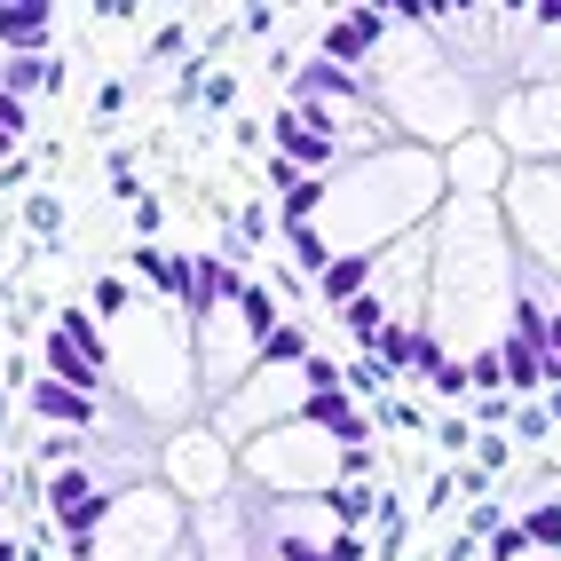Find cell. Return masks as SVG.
<instances>
[{
  "instance_id": "cell-1",
  "label": "cell",
  "mask_w": 561,
  "mask_h": 561,
  "mask_svg": "<svg viewBox=\"0 0 561 561\" xmlns=\"http://www.w3.org/2000/svg\"><path fill=\"white\" fill-rule=\"evenodd\" d=\"M48 380H64L71 396L103 388V332H95L88 309H64V324L48 332Z\"/></svg>"
},
{
  "instance_id": "cell-2",
  "label": "cell",
  "mask_w": 561,
  "mask_h": 561,
  "mask_svg": "<svg viewBox=\"0 0 561 561\" xmlns=\"http://www.w3.org/2000/svg\"><path fill=\"white\" fill-rule=\"evenodd\" d=\"M324 459H341V451L317 443L309 420L293 427V435H261L253 443V474H270V482H324Z\"/></svg>"
},
{
  "instance_id": "cell-3",
  "label": "cell",
  "mask_w": 561,
  "mask_h": 561,
  "mask_svg": "<svg viewBox=\"0 0 561 561\" xmlns=\"http://www.w3.org/2000/svg\"><path fill=\"white\" fill-rule=\"evenodd\" d=\"M388 24H396L388 9H348L341 24H324V64H341V71H348V64H364L371 48L388 41Z\"/></svg>"
},
{
  "instance_id": "cell-4",
  "label": "cell",
  "mask_w": 561,
  "mask_h": 561,
  "mask_svg": "<svg viewBox=\"0 0 561 561\" xmlns=\"http://www.w3.org/2000/svg\"><path fill=\"white\" fill-rule=\"evenodd\" d=\"M48 24H56L48 0H0V48L41 56V48H48Z\"/></svg>"
},
{
  "instance_id": "cell-5",
  "label": "cell",
  "mask_w": 561,
  "mask_h": 561,
  "mask_svg": "<svg viewBox=\"0 0 561 561\" xmlns=\"http://www.w3.org/2000/svg\"><path fill=\"white\" fill-rule=\"evenodd\" d=\"M238 293H245V277L230 261H191V293H182V301H191V324L221 317V301H238Z\"/></svg>"
},
{
  "instance_id": "cell-6",
  "label": "cell",
  "mask_w": 561,
  "mask_h": 561,
  "mask_svg": "<svg viewBox=\"0 0 561 561\" xmlns=\"http://www.w3.org/2000/svg\"><path fill=\"white\" fill-rule=\"evenodd\" d=\"M32 411H41V420H56V427H95V420H103L95 396H71L64 380H41V388H32Z\"/></svg>"
},
{
  "instance_id": "cell-7",
  "label": "cell",
  "mask_w": 561,
  "mask_h": 561,
  "mask_svg": "<svg viewBox=\"0 0 561 561\" xmlns=\"http://www.w3.org/2000/svg\"><path fill=\"white\" fill-rule=\"evenodd\" d=\"M364 285H371V261H364V253H332V261H324V277H317V293H324L332 309H348Z\"/></svg>"
},
{
  "instance_id": "cell-8",
  "label": "cell",
  "mask_w": 561,
  "mask_h": 561,
  "mask_svg": "<svg viewBox=\"0 0 561 561\" xmlns=\"http://www.w3.org/2000/svg\"><path fill=\"white\" fill-rule=\"evenodd\" d=\"M499 380H506L514 396H538V388H546V356H538V341H506V348H499Z\"/></svg>"
},
{
  "instance_id": "cell-9",
  "label": "cell",
  "mask_w": 561,
  "mask_h": 561,
  "mask_svg": "<svg viewBox=\"0 0 561 561\" xmlns=\"http://www.w3.org/2000/svg\"><path fill=\"white\" fill-rule=\"evenodd\" d=\"M135 270H142V285H159L167 301L191 293V261H174V253H159V245H135Z\"/></svg>"
},
{
  "instance_id": "cell-10",
  "label": "cell",
  "mask_w": 561,
  "mask_h": 561,
  "mask_svg": "<svg viewBox=\"0 0 561 561\" xmlns=\"http://www.w3.org/2000/svg\"><path fill=\"white\" fill-rule=\"evenodd\" d=\"M103 491H95V474L88 467H56V482H48V506L71 522V514H80V506H95Z\"/></svg>"
},
{
  "instance_id": "cell-11",
  "label": "cell",
  "mask_w": 561,
  "mask_h": 561,
  "mask_svg": "<svg viewBox=\"0 0 561 561\" xmlns=\"http://www.w3.org/2000/svg\"><path fill=\"white\" fill-rule=\"evenodd\" d=\"M0 88H9L16 103H24L32 88H56V56H48V48H41V56H16L9 71H0Z\"/></svg>"
},
{
  "instance_id": "cell-12",
  "label": "cell",
  "mask_w": 561,
  "mask_h": 561,
  "mask_svg": "<svg viewBox=\"0 0 561 561\" xmlns=\"http://www.w3.org/2000/svg\"><path fill=\"white\" fill-rule=\"evenodd\" d=\"M348 88H356V80H348L341 64H324V56L301 71V80H293V95H348Z\"/></svg>"
},
{
  "instance_id": "cell-13",
  "label": "cell",
  "mask_w": 561,
  "mask_h": 561,
  "mask_svg": "<svg viewBox=\"0 0 561 561\" xmlns=\"http://www.w3.org/2000/svg\"><path fill=\"white\" fill-rule=\"evenodd\" d=\"M341 317H348V341H364V348L388 332V317H380V301H371V293H356V301H348Z\"/></svg>"
},
{
  "instance_id": "cell-14",
  "label": "cell",
  "mask_w": 561,
  "mask_h": 561,
  "mask_svg": "<svg viewBox=\"0 0 561 561\" xmlns=\"http://www.w3.org/2000/svg\"><path fill=\"white\" fill-rule=\"evenodd\" d=\"M371 356H380V371H396V364H420V332H403V324H388L380 341H371Z\"/></svg>"
},
{
  "instance_id": "cell-15",
  "label": "cell",
  "mask_w": 561,
  "mask_h": 561,
  "mask_svg": "<svg viewBox=\"0 0 561 561\" xmlns=\"http://www.w3.org/2000/svg\"><path fill=\"white\" fill-rule=\"evenodd\" d=\"M261 364H309V332H293V324H277L270 341H261Z\"/></svg>"
},
{
  "instance_id": "cell-16",
  "label": "cell",
  "mask_w": 561,
  "mask_h": 561,
  "mask_svg": "<svg viewBox=\"0 0 561 561\" xmlns=\"http://www.w3.org/2000/svg\"><path fill=\"white\" fill-rule=\"evenodd\" d=\"M514 530L530 538V546H561V506H530V514L514 522Z\"/></svg>"
},
{
  "instance_id": "cell-17",
  "label": "cell",
  "mask_w": 561,
  "mask_h": 561,
  "mask_svg": "<svg viewBox=\"0 0 561 561\" xmlns=\"http://www.w3.org/2000/svg\"><path fill=\"white\" fill-rule=\"evenodd\" d=\"M538 356H546V371H561V317H546V332H538Z\"/></svg>"
},
{
  "instance_id": "cell-18",
  "label": "cell",
  "mask_w": 561,
  "mask_h": 561,
  "mask_svg": "<svg viewBox=\"0 0 561 561\" xmlns=\"http://www.w3.org/2000/svg\"><path fill=\"white\" fill-rule=\"evenodd\" d=\"M0 135H16V142H24V103H16L9 88H0Z\"/></svg>"
},
{
  "instance_id": "cell-19",
  "label": "cell",
  "mask_w": 561,
  "mask_h": 561,
  "mask_svg": "<svg viewBox=\"0 0 561 561\" xmlns=\"http://www.w3.org/2000/svg\"><path fill=\"white\" fill-rule=\"evenodd\" d=\"M371 514V491H341V522H364Z\"/></svg>"
},
{
  "instance_id": "cell-20",
  "label": "cell",
  "mask_w": 561,
  "mask_h": 561,
  "mask_svg": "<svg viewBox=\"0 0 561 561\" xmlns=\"http://www.w3.org/2000/svg\"><path fill=\"white\" fill-rule=\"evenodd\" d=\"M0 491H9V474H0Z\"/></svg>"
}]
</instances>
